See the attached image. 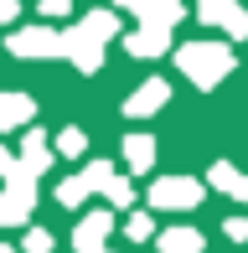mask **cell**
Returning a JSON list of instances; mask_svg holds the SVG:
<instances>
[{
    "mask_svg": "<svg viewBox=\"0 0 248 253\" xmlns=\"http://www.w3.org/2000/svg\"><path fill=\"white\" fill-rule=\"evenodd\" d=\"M52 155H57V150L47 145V134H41V129H31L26 140H21V166H26L31 176H41V170L52 166Z\"/></svg>",
    "mask_w": 248,
    "mask_h": 253,
    "instance_id": "cell-11",
    "label": "cell"
},
{
    "mask_svg": "<svg viewBox=\"0 0 248 253\" xmlns=\"http://www.w3.org/2000/svg\"><path fill=\"white\" fill-rule=\"evenodd\" d=\"M83 197H88V186H83V176H67L62 186H57V202H62V207H78V202H83Z\"/></svg>",
    "mask_w": 248,
    "mask_h": 253,
    "instance_id": "cell-20",
    "label": "cell"
},
{
    "mask_svg": "<svg viewBox=\"0 0 248 253\" xmlns=\"http://www.w3.org/2000/svg\"><path fill=\"white\" fill-rule=\"evenodd\" d=\"M176 67H181L197 88H217L222 78L238 67V57H233L228 42H186V47H176Z\"/></svg>",
    "mask_w": 248,
    "mask_h": 253,
    "instance_id": "cell-1",
    "label": "cell"
},
{
    "mask_svg": "<svg viewBox=\"0 0 248 253\" xmlns=\"http://www.w3.org/2000/svg\"><path fill=\"white\" fill-rule=\"evenodd\" d=\"M233 197H238V202H248V176H238V186H233Z\"/></svg>",
    "mask_w": 248,
    "mask_h": 253,
    "instance_id": "cell-26",
    "label": "cell"
},
{
    "mask_svg": "<svg viewBox=\"0 0 248 253\" xmlns=\"http://www.w3.org/2000/svg\"><path fill=\"white\" fill-rule=\"evenodd\" d=\"M31 114H37V103L26 93H0V129H21V124H31Z\"/></svg>",
    "mask_w": 248,
    "mask_h": 253,
    "instance_id": "cell-12",
    "label": "cell"
},
{
    "mask_svg": "<svg viewBox=\"0 0 248 253\" xmlns=\"http://www.w3.org/2000/svg\"><path fill=\"white\" fill-rule=\"evenodd\" d=\"M73 10V0H41V16H67Z\"/></svg>",
    "mask_w": 248,
    "mask_h": 253,
    "instance_id": "cell-23",
    "label": "cell"
},
{
    "mask_svg": "<svg viewBox=\"0 0 248 253\" xmlns=\"http://www.w3.org/2000/svg\"><path fill=\"white\" fill-rule=\"evenodd\" d=\"M134 16H140V26H165L171 31L176 21H186V0H140Z\"/></svg>",
    "mask_w": 248,
    "mask_h": 253,
    "instance_id": "cell-8",
    "label": "cell"
},
{
    "mask_svg": "<svg viewBox=\"0 0 248 253\" xmlns=\"http://www.w3.org/2000/svg\"><path fill=\"white\" fill-rule=\"evenodd\" d=\"M109 233H114V217H109V212H88L83 222L73 227V248L78 253H93V248H104Z\"/></svg>",
    "mask_w": 248,
    "mask_h": 253,
    "instance_id": "cell-7",
    "label": "cell"
},
{
    "mask_svg": "<svg viewBox=\"0 0 248 253\" xmlns=\"http://www.w3.org/2000/svg\"><path fill=\"white\" fill-rule=\"evenodd\" d=\"M124 238H129V243H150V238H155V217H150V212H129Z\"/></svg>",
    "mask_w": 248,
    "mask_h": 253,
    "instance_id": "cell-16",
    "label": "cell"
},
{
    "mask_svg": "<svg viewBox=\"0 0 248 253\" xmlns=\"http://www.w3.org/2000/svg\"><path fill=\"white\" fill-rule=\"evenodd\" d=\"M5 52L21 57V62H47V57H57V31L52 26H21V31H10Z\"/></svg>",
    "mask_w": 248,
    "mask_h": 253,
    "instance_id": "cell-3",
    "label": "cell"
},
{
    "mask_svg": "<svg viewBox=\"0 0 248 253\" xmlns=\"http://www.w3.org/2000/svg\"><path fill=\"white\" fill-rule=\"evenodd\" d=\"M124 47H129V57H165V47H171V31L165 26H140L124 37Z\"/></svg>",
    "mask_w": 248,
    "mask_h": 253,
    "instance_id": "cell-9",
    "label": "cell"
},
{
    "mask_svg": "<svg viewBox=\"0 0 248 253\" xmlns=\"http://www.w3.org/2000/svg\"><path fill=\"white\" fill-rule=\"evenodd\" d=\"M202 181H191V176H165V181H155L150 186V207H165V212H191V207L202 202Z\"/></svg>",
    "mask_w": 248,
    "mask_h": 253,
    "instance_id": "cell-2",
    "label": "cell"
},
{
    "mask_svg": "<svg viewBox=\"0 0 248 253\" xmlns=\"http://www.w3.org/2000/svg\"><path fill=\"white\" fill-rule=\"evenodd\" d=\"M104 197L114 202V207H129V202H134V186H129L124 176H109V181H104Z\"/></svg>",
    "mask_w": 248,
    "mask_h": 253,
    "instance_id": "cell-19",
    "label": "cell"
},
{
    "mask_svg": "<svg viewBox=\"0 0 248 253\" xmlns=\"http://www.w3.org/2000/svg\"><path fill=\"white\" fill-rule=\"evenodd\" d=\"M78 176H83V186H88V191H104V181L114 176V166H109V160H88Z\"/></svg>",
    "mask_w": 248,
    "mask_h": 253,
    "instance_id": "cell-18",
    "label": "cell"
},
{
    "mask_svg": "<svg viewBox=\"0 0 248 253\" xmlns=\"http://www.w3.org/2000/svg\"><path fill=\"white\" fill-rule=\"evenodd\" d=\"M93 253H109V248H93Z\"/></svg>",
    "mask_w": 248,
    "mask_h": 253,
    "instance_id": "cell-29",
    "label": "cell"
},
{
    "mask_svg": "<svg viewBox=\"0 0 248 253\" xmlns=\"http://www.w3.org/2000/svg\"><path fill=\"white\" fill-rule=\"evenodd\" d=\"M165 103H171V83H165V78H145V83L124 98V119H150Z\"/></svg>",
    "mask_w": 248,
    "mask_h": 253,
    "instance_id": "cell-6",
    "label": "cell"
},
{
    "mask_svg": "<svg viewBox=\"0 0 248 253\" xmlns=\"http://www.w3.org/2000/svg\"><path fill=\"white\" fill-rule=\"evenodd\" d=\"M0 253H16V248H0Z\"/></svg>",
    "mask_w": 248,
    "mask_h": 253,
    "instance_id": "cell-28",
    "label": "cell"
},
{
    "mask_svg": "<svg viewBox=\"0 0 248 253\" xmlns=\"http://www.w3.org/2000/svg\"><path fill=\"white\" fill-rule=\"evenodd\" d=\"M78 26H83L93 42H109V37H119V16H114V10H88V16L78 21Z\"/></svg>",
    "mask_w": 248,
    "mask_h": 253,
    "instance_id": "cell-14",
    "label": "cell"
},
{
    "mask_svg": "<svg viewBox=\"0 0 248 253\" xmlns=\"http://www.w3.org/2000/svg\"><path fill=\"white\" fill-rule=\"evenodd\" d=\"M114 5H129V10H134V5H140V0H114Z\"/></svg>",
    "mask_w": 248,
    "mask_h": 253,
    "instance_id": "cell-27",
    "label": "cell"
},
{
    "mask_svg": "<svg viewBox=\"0 0 248 253\" xmlns=\"http://www.w3.org/2000/svg\"><path fill=\"white\" fill-rule=\"evenodd\" d=\"M155 243H161V253H202V233L186 227V222H176V227H165Z\"/></svg>",
    "mask_w": 248,
    "mask_h": 253,
    "instance_id": "cell-13",
    "label": "cell"
},
{
    "mask_svg": "<svg viewBox=\"0 0 248 253\" xmlns=\"http://www.w3.org/2000/svg\"><path fill=\"white\" fill-rule=\"evenodd\" d=\"M222 233L233 238V243H248V217H228V227Z\"/></svg>",
    "mask_w": 248,
    "mask_h": 253,
    "instance_id": "cell-22",
    "label": "cell"
},
{
    "mask_svg": "<svg viewBox=\"0 0 248 253\" xmlns=\"http://www.w3.org/2000/svg\"><path fill=\"white\" fill-rule=\"evenodd\" d=\"M52 150H57V155H67V160H78V155L88 150V134L73 124V129H62V134H57V145H52Z\"/></svg>",
    "mask_w": 248,
    "mask_h": 253,
    "instance_id": "cell-17",
    "label": "cell"
},
{
    "mask_svg": "<svg viewBox=\"0 0 248 253\" xmlns=\"http://www.w3.org/2000/svg\"><path fill=\"white\" fill-rule=\"evenodd\" d=\"M238 176H243V170L233 166V160H212V170H207V181L217 191H228V197H233V186H238Z\"/></svg>",
    "mask_w": 248,
    "mask_h": 253,
    "instance_id": "cell-15",
    "label": "cell"
},
{
    "mask_svg": "<svg viewBox=\"0 0 248 253\" xmlns=\"http://www.w3.org/2000/svg\"><path fill=\"white\" fill-rule=\"evenodd\" d=\"M16 170H21V160L10 155V150H0V176H16Z\"/></svg>",
    "mask_w": 248,
    "mask_h": 253,
    "instance_id": "cell-25",
    "label": "cell"
},
{
    "mask_svg": "<svg viewBox=\"0 0 248 253\" xmlns=\"http://www.w3.org/2000/svg\"><path fill=\"white\" fill-rule=\"evenodd\" d=\"M57 57H67V62L83 67V73H98V67H104V42H93L83 26L57 31Z\"/></svg>",
    "mask_w": 248,
    "mask_h": 253,
    "instance_id": "cell-4",
    "label": "cell"
},
{
    "mask_svg": "<svg viewBox=\"0 0 248 253\" xmlns=\"http://www.w3.org/2000/svg\"><path fill=\"white\" fill-rule=\"evenodd\" d=\"M124 166L134 176H145L155 166V134H124Z\"/></svg>",
    "mask_w": 248,
    "mask_h": 253,
    "instance_id": "cell-10",
    "label": "cell"
},
{
    "mask_svg": "<svg viewBox=\"0 0 248 253\" xmlns=\"http://www.w3.org/2000/svg\"><path fill=\"white\" fill-rule=\"evenodd\" d=\"M52 248H57V243H52L47 227H31V233H26V248H21V253H52Z\"/></svg>",
    "mask_w": 248,
    "mask_h": 253,
    "instance_id": "cell-21",
    "label": "cell"
},
{
    "mask_svg": "<svg viewBox=\"0 0 248 253\" xmlns=\"http://www.w3.org/2000/svg\"><path fill=\"white\" fill-rule=\"evenodd\" d=\"M197 21H207V26H222L228 37H248V10L238 0H197Z\"/></svg>",
    "mask_w": 248,
    "mask_h": 253,
    "instance_id": "cell-5",
    "label": "cell"
},
{
    "mask_svg": "<svg viewBox=\"0 0 248 253\" xmlns=\"http://www.w3.org/2000/svg\"><path fill=\"white\" fill-rule=\"evenodd\" d=\"M16 16H21V0H0V26H10Z\"/></svg>",
    "mask_w": 248,
    "mask_h": 253,
    "instance_id": "cell-24",
    "label": "cell"
}]
</instances>
